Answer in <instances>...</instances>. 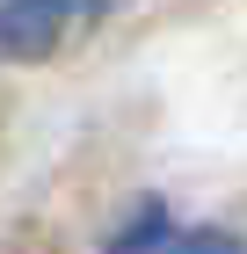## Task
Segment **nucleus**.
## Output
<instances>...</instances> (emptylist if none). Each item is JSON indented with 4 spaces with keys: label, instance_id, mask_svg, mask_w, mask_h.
I'll list each match as a JSON object with an SVG mask.
<instances>
[{
    "label": "nucleus",
    "instance_id": "f257e3e1",
    "mask_svg": "<svg viewBox=\"0 0 247 254\" xmlns=\"http://www.w3.org/2000/svg\"><path fill=\"white\" fill-rule=\"evenodd\" d=\"M124 0H0V59H44L80 22L109 15Z\"/></svg>",
    "mask_w": 247,
    "mask_h": 254
},
{
    "label": "nucleus",
    "instance_id": "f03ea898",
    "mask_svg": "<svg viewBox=\"0 0 247 254\" xmlns=\"http://www.w3.org/2000/svg\"><path fill=\"white\" fill-rule=\"evenodd\" d=\"M109 254H247L233 233H211V225H196V233H182V225H167L160 211H146L131 225V233L116 240Z\"/></svg>",
    "mask_w": 247,
    "mask_h": 254
}]
</instances>
